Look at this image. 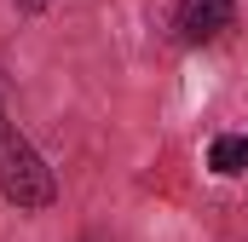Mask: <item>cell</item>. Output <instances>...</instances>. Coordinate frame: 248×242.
Listing matches in <instances>:
<instances>
[{
	"mask_svg": "<svg viewBox=\"0 0 248 242\" xmlns=\"http://www.w3.org/2000/svg\"><path fill=\"white\" fill-rule=\"evenodd\" d=\"M0 196L17 213H41V208L58 202V179H52L46 156L17 133V121L6 116V104H0Z\"/></svg>",
	"mask_w": 248,
	"mask_h": 242,
	"instance_id": "6da1fadb",
	"label": "cell"
},
{
	"mask_svg": "<svg viewBox=\"0 0 248 242\" xmlns=\"http://www.w3.org/2000/svg\"><path fill=\"white\" fill-rule=\"evenodd\" d=\"M231 12H237V0H179L173 29H179L185 46H208V41H219L231 29Z\"/></svg>",
	"mask_w": 248,
	"mask_h": 242,
	"instance_id": "7a4b0ae2",
	"label": "cell"
},
{
	"mask_svg": "<svg viewBox=\"0 0 248 242\" xmlns=\"http://www.w3.org/2000/svg\"><path fill=\"white\" fill-rule=\"evenodd\" d=\"M208 167L214 173H248V133H219L214 144H208Z\"/></svg>",
	"mask_w": 248,
	"mask_h": 242,
	"instance_id": "3957f363",
	"label": "cell"
},
{
	"mask_svg": "<svg viewBox=\"0 0 248 242\" xmlns=\"http://www.w3.org/2000/svg\"><path fill=\"white\" fill-rule=\"evenodd\" d=\"M46 6H52V0H17V12H29V17H35V12H46Z\"/></svg>",
	"mask_w": 248,
	"mask_h": 242,
	"instance_id": "277c9868",
	"label": "cell"
}]
</instances>
